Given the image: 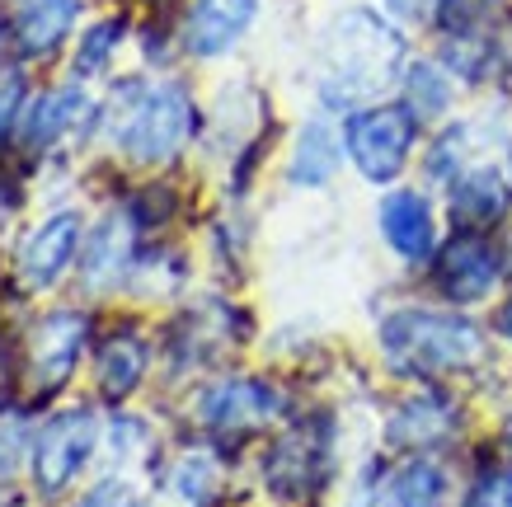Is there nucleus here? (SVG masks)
Masks as SVG:
<instances>
[{
  "mask_svg": "<svg viewBox=\"0 0 512 507\" xmlns=\"http://www.w3.org/2000/svg\"><path fill=\"white\" fill-rule=\"evenodd\" d=\"M320 94L329 108H357L386 94L400 80L404 38L400 29L376 10H348L329 24L325 52H320Z\"/></svg>",
  "mask_w": 512,
  "mask_h": 507,
  "instance_id": "obj_1",
  "label": "nucleus"
},
{
  "mask_svg": "<svg viewBox=\"0 0 512 507\" xmlns=\"http://www.w3.org/2000/svg\"><path fill=\"white\" fill-rule=\"evenodd\" d=\"M193 99L184 85H141V80H123L109 99L104 113V132L127 160L137 165H165L188 146L193 137Z\"/></svg>",
  "mask_w": 512,
  "mask_h": 507,
  "instance_id": "obj_2",
  "label": "nucleus"
},
{
  "mask_svg": "<svg viewBox=\"0 0 512 507\" xmlns=\"http://www.w3.org/2000/svg\"><path fill=\"white\" fill-rule=\"evenodd\" d=\"M381 353L390 357L395 371L437 376V371L475 367L484 357V334L466 320V315L404 306V310H395V315L381 320Z\"/></svg>",
  "mask_w": 512,
  "mask_h": 507,
  "instance_id": "obj_3",
  "label": "nucleus"
},
{
  "mask_svg": "<svg viewBox=\"0 0 512 507\" xmlns=\"http://www.w3.org/2000/svg\"><path fill=\"white\" fill-rule=\"evenodd\" d=\"M414 137H419V118L404 104L353 108L343 123V151L367 184H395L409 165Z\"/></svg>",
  "mask_w": 512,
  "mask_h": 507,
  "instance_id": "obj_4",
  "label": "nucleus"
},
{
  "mask_svg": "<svg viewBox=\"0 0 512 507\" xmlns=\"http://www.w3.org/2000/svg\"><path fill=\"white\" fill-rule=\"evenodd\" d=\"M94 446H99V418L94 409H66L52 414L29 442V470L33 489L43 498H57L80 479V470L90 465Z\"/></svg>",
  "mask_w": 512,
  "mask_h": 507,
  "instance_id": "obj_5",
  "label": "nucleus"
},
{
  "mask_svg": "<svg viewBox=\"0 0 512 507\" xmlns=\"http://www.w3.org/2000/svg\"><path fill=\"white\" fill-rule=\"evenodd\" d=\"M80 245H85V226H80L76 212L43 216V221L19 240V282L33 287V292L57 287L66 268L80 259Z\"/></svg>",
  "mask_w": 512,
  "mask_h": 507,
  "instance_id": "obj_6",
  "label": "nucleus"
},
{
  "mask_svg": "<svg viewBox=\"0 0 512 507\" xmlns=\"http://www.w3.org/2000/svg\"><path fill=\"white\" fill-rule=\"evenodd\" d=\"M85 334L90 324L80 310H52L33 324L29 334V381L38 395H52L71 381V371L80 362V348H85Z\"/></svg>",
  "mask_w": 512,
  "mask_h": 507,
  "instance_id": "obj_7",
  "label": "nucleus"
},
{
  "mask_svg": "<svg viewBox=\"0 0 512 507\" xmlns=\"http://www.w3.org/2000/svg\"><path fill=\"white\" fill-rule=\"evenodd\" d=\"M282 414V395L273 385L254 381V376H231L217 381L212 390H202L198 400V418L212 432H254L273 423Z\"/></svg>",
  "mask_w": 512,
  "mask_h": 507,
  "instance_id": "obj_8",
  "label": "nucleus"
},
{
  "mask_svg": "<svg viewBox=\"0 0 512 507\" xmlns=\"http://www.w3.org/2000/svg\"><path fill=\"white\" fill-rule=\"evenodd\" d=\"M259 19V0H193L184 19V47L202 62L231 52Z\"/></svg>",
  "mask_w": 512,
  "mask_h": 507,
  "instance_id": "obj_9",
  "label": "nucleus"
},
{
  "mask_svg": "<svg viewBox=\"0 0 512 507\" xmlns=\"http://www.w3.org/2000/svg\"><path fill=\"white\" fill-rule=\"evenodd\" d=\"M329 470V437H315V432H287L273 456L264 461V479L278 498H306V493L320 489V479Z\"/></svg>",
  "mask_w": 512,
  "mask_h": 507,
  "instance_id": "obj_10",
  "label": "nucleus"
},
{
  "mask_svg": "<svg viewBox=\"0 0 512 507\" xmlns=\"http://www.w3.org/2000/svg\"><path fill=\"white\" fill-rule=\"evenodd\" d=\"M498 273H503V263H498L494 245H484L475 235H461L437 254V287L447 292V301H461V306L494 292Z\"/></svg>",
  "mask_w": 512,
  "mask_h": 507,
  "instance_id": "obj_11",
  "label": "nucleus"
},
{
  "mask_svg": "<svg viewBox=\"0 0 512 507\" xmlns=\"http://www.w3.org/2000/svg\"><path fill=\"white\" fill-rule=\"evenodd\" d=\"M376 226H381V235H386V245L409 263L428 259L433 245H437L433 207H428V198L414 193V188H395V193H386L381 207H376Z\"/></svg>",
  "mask_w": 512,
  "mask_h": 507,
  "instance_id": "obj_12",
  "label": "nucleus"
},
{
  "mask_svg": "<svg viewBox=\"0 0 512 507\" xmlns=\"http://www.w3.org/2000/svg\"><path fill=\"white\" fill-rule=\"evenodd\" d=\"M132 245H137V235H132V216L127 212H109L90 235H85V245H80V277H85V287L90 292H109L123 282V273L132 268Z\"/></svg>",
  "mask_w": 512,
  "mask_h": 507,
  "instance_id": "obj_13",
  "label": "nucleus"
},
{
  "mask_svg": "<svg viewBox=\"0 0 512 507\" xmlns=\"http://www.w3.org/2000/svg\"><path fill=\"white\" fill-rule=\"evenodd\" d=\"M80 19V0H15V43L24 57H47L66 43V33L76 29Z\"/></svg>",
  "mask_w": 512,
  "mask_h": 507,
  "instance_id": "obj_14",
  "label": "nucleus"
},
{
  "mask_svg": "<svg viewBox=\"0 0 512 507\" xmlns=\"http://www.w3.org/2000/svg\"><path fill=\"white\" fill-rule=\"evenodd\" d=\"M508 202H512V188L503 179V169L494 165L461 169L451 179V216L461 226H494V221L508 216Z\"/></svg>",
  "mask_w": 512,
  "mask_h": 507,
  "instance_id": "obj_15",
  "label": "nucleus"
},
{
  "mask_svg": "<svg viewBox=\"0 0 512 507\" xmlns=\"http://www.w3.org/2000/svg\"><path fill=\"white\" fill-rule=\"evenodd\" d=\"M217 489H221V465L207 451H184L160 475V489L151 498V507H212Z\"/></svg>",
  "mask_w": 512,
  "mask_h": 507,
  "instance_id": "obj_16",
  "label": "nucleus"
},
{
  "mask_svg": "<svg viewBox=\"0 0 512 507\" xmlns=\"http://www.w3.org/2000/svg\"><path fill=\"white\" fill-rule=\"evenodd\" d=\"M85 113H90V99H85L80 85L43 94V99H33V108L19 118V123H24V141H29L33 151H47L52 141L71 137V132L85 123Z\"/></svg>",
  "mask_w": 512,
  "mask_h": 507,
  "instance_id": "obj_17",
  "label": "nucleus"
},
{
  "mask_svg": "<svg viewBox=\"0 0 512 507\" xmlns=\"http://www.w3.org/2000/svg\"><path fill=\"white\" fill-rule=\"evenodd\" d=\"M451 423H456V409L442 395H414L395 409V418L386 423V437L395 446H433L451 432Z\"/></svg>",
  "mask_w": 512,
  "mask_h": 507,
  "instance_id": "obj_18",
  "label": "nucleus"
},
{
  "mask_svg": "<svg viewBox=\"0 0 512 507\" xmlns=\"http://www.w3.org/2000/svg\"><path fill=\"white\" fill-rule=\"evenodd\" d=\"M339 160H343V146H339V137H334V127L329 123H306L301 127V137H296V146H292V165H287V174H292L296 188H320V184L334 179Z\"/></svg>",
  "mask_w": 512,
  "mask_h": 507,
  "instance_id": "obj_19",
  "label": "nucleus"
},
{
  "mask_svg": "<svg viewBox=\"0 0 512 507\" xmlns=\"http://www.w3.org/2000/svg\"><path fill=\"white\" fill-rule=\"evenodd\" d=\"M146 362H151L146 343L132 334H118L109 348L99 353V390H104L109 400H127L141 385V376H146Z\"/></svg>",
  "mask_w": 512,
  "mask_h": 507,
  "instance_id": "obj_20",
  "label": "nucleus"
},
{
  "mask_svg": "<svg viewBox=\"0 0 512 507\" xmlns=\"http://www.w3.org/2000/svg\"><path fill=\"white\" fill-rule=\"evenodd\" d=\"M447 470L437 461H428V456H419V461H409L395 475V484H390V503L395 507H447Z\"/></svg>",
  "mask_w": 512,
  "mask_h": 507,
  "instance_id": "obj_21",
  "label": "nucleus"
},
{
  "mask_svg": "<svg viewBox=\"0 0 512 507\" xmlns=\"http://www.w3.org/2000/svg\"><path fill=\"white\" fill-rule=\"evenodd\" d=\"M404 108L419 118V123H433L451 108V76L437 62H414L404 71Z\"/></svg>",
  "mask_w": 512,
  "mask_h": 507,
  "instance_id": "obj_22",
  "label": "nucleus"
},
{
  "mask_svg": "<svg viewBox=\"0 0 512 507\" xmlns=\"http://www.w3.org/2000/svg\"><path fill=\"white\" fill-rule=\"evenodd\" d=\"M118 43H123V19H99V24H90V29L80 33V47H76V76L80 80L99 76V71L113 62Z\"/></svg>",
  "mask_w": 512,
  "mask_h": 507,
  "instance_id": "obj_23",
  "label": "nucleus"
},
{
  "mask_svg": "<svg viewBox=\"0 0 512 507\" xmlns=\"http://www.w3.org/2000/svg\"><path fill=\"white\" fill-rule=\"evenodd\" d=\"M109 451H113V461L127 465L132 456H141L146 451V423L141 418H113L109 423Z\"/></svg>",
  "mask_w": 512,
  "mask_h": 507,
  "instance_id": "obj_24",
  "label": "nucleus"
},
{
  "mask_svg": "<svg viewBox=\"0 0 512 507\" xmlns=\"http://www.w3.org/2000/svg\"><path fill=\"white\" fill-rule=\"evenodd\" d=\"M71 507H141V498L127 479H104V484H94V489Z\"/></svg>",
  "mask_w": 512,
  "mask_h": 507,
  "instance_id": "obj_25",
  "label": "nucleus"
},
{
  "mask_svg": "<svg viewBox=\"0 0 512 507\" xmlns=\"http://www.w3.org/2000/svg\"><path fill=\"white\" fill-rule=\"evenodd\" d=\"M489 10H494V0H447V5H442V24L456 33H475V24H480Z\"/></svg>",
  "mask_w": 512,
  "mask_h": 507,
  "instance_id": "obj_26",
  "label": "nucleus"
},
{
  "mask_svg": "<svg viewBox=\"0 0 512 507\" xmlns=\"http://www.w3.org/2000/svg\"><path fill=\"white\" fill-rule=\"evenodd\" d=\"M470 507H512V470H498V475H484L470 493Z\"/></svg>",
  "mask_w": 512,
  "mask_h": 507,
  "instance_id": "obj_27",
  "label": "nucleus"
},
{
  "mask_svg": "<svg viewBox=\"0 0 512 507\" xmlns=\"http://www.w3.org/2000/svg\"><path fill=\"white\" fill-rule=\"evenodd\" d=\"M24 442H29L24 428L10 418V428H0V479L15 475V461H19V451H24Z\"/></svg>",
  "mask_w": 512,
  "mask_h": 507,
  "instance_id": "obj_28",
  "label": "nucleus"
},
{
  "mask_svg": "<svg viewBox=\"0 0 512 507\" xmlns=\"http://www.w3.org/2000/svg\"><path fill=\"white\" fill-rule=\"evenodd\" d=\"M19 99H24V85H19V80H5V85H0V137H5L10 123H15Z\"/></svg>",
  "mask_w": 512,
  "mask_h": 507,
  "instance_id": "obj_29",
  "label": "nucleus"
},
{
  "mask_svg": "<svg viewBox=\"0 0 512 507\" xmlns=\"http://www.w3.org/2000/svg\"><path fill=\"white\" fill-rule=\"evenodd\" d=\"M386 5H390V15H400V19H419L423 10L433 5V0H386Z\"/></svg>",
  "mask_w": 512,
  "mask_h": 507,
  "instance_id": "obj_30",
  "label": "nucleus"
},
{
  "mask_svg": "<svg viewBox=\"0 0 512 507\" xmlns=\"http://www.w3.org/2000/svg\"><path fill=\"white\" fill-rule=\"evenodd\" d=\"M498 334H503V338H512V301H508V306H503V310H498Z\"/></svg>",
  "mask_w": 512,
  "mask_h": 507,
  "instance_id": "obj_31",
  "label": "nucleus"
},
{
  "mask_svg": "<svg viewBox=\"0 0 512 507\" xmlns=\"http://www.w3.org/2000/svg\"><path fill=\"white\" fill-rule=\"evenodd\" d=\"M353 507H390V503H381V498H376V493H362V498H357Z\"/></svg>",
  "mask_w": 512,
  "mask_h": 507,
  "instance_id": "obj_32",
  "label": "nucleus"
}]
</instances>
